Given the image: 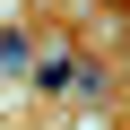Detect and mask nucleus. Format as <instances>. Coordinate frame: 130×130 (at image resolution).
I'll return each mask as SVG.
<instances>
[{
	"label": "nucleus",
	"instance_id": "f257e3e1",
	"mask_svg": "<svg viewBox=\"0 0 130 130\" xmlns=\"http://www.w3.org/2000/svg\"><path fill=\"white\" fill-rule=\"evenodd\" d=\"M26 78H35V95H43V104H61V95H70V78H78V43L35 52V70H26Z\"/></svg>",
	"mask_w": 130,
	"mask_h": 130
},
{
	"label": "nucleus",
	"instance_id": "f03ea898",
	"mask_svg": "<svg viewBox=\"0 0 130 130\" xmlns=\"http://www.w3.org/2000/svg\"><path fill=\"white\" fill-rule=\"evenodd\" d=\"M35 70V26H0V87H18Z\"/></svg>",
	"mask_w": 130,
	"mask_h": 130
},
{
	"label": "nucleus",
	"instance_id": "7ed1b4c3",
	"mask_svg": "<svg viewBox=\"0 0 130 130\" xmlns=\"http://www.w3.org/2000/svg\"><path fill=\"white\" fill-rule=\"evenodd\" d=\"M113 95V70H95V61H78V78H70V95H61V104H78V113H95Z\"/></svg>",
	"mask_w": 130,
	"mask_h": 130
}]
</instances>
